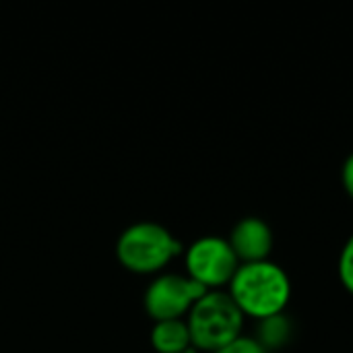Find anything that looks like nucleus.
Masks as SVG:
<instances>
[{"label":"nucleus","mask_w":353,"mask_h":353,"mask_svg":"<svg viewBox=\"0 0 353 353\" xmlns=\"http://www.w3.org/2000/svg\"><path fill=\"white\" fill-rule=\"evenodd\" d=\"M182 252V242L161 223L137 221L116 240L118 261L134 273H155Z\"/></svg>","instance_id":"7ed1b4c3"},{"label":"nucleus","mask_w":353,"mask_h":353,"mask_svg":"<svg viewBox=\"0 0 353 353\" xmlns=\"http://www.w3.org/2000/svg\"><path fill=\"white\" fill-rule=\"evenodd\" d=\"M228 242L234 254L238 256L240 265L259 263V261H269V254L273 252L275 236H273L271 225L265 219L250 215V217L240 219L232 228Z\"/></svg>","instance_id":"423d86ee"},{"label":"nucleus","mask_w":353,"mask_h":353,"mask_svg":"<svg viewBox=\"0 0 353 353\" xmlns=\"http://www.w3.org/2000/svg\"><path fill=\"white\" fill-rule=\"evenodd\" d=\"M339 279L343 288L353 296V236L343 244L341 254H339Z\"/></svg>","instance_id":"1a4fd4ad"},{"label":"nucleus","mask_w":353,"mask_h":353,"mask_svg":"<svg viewBox=\"0 0 353 353\" xmlns=\"http://www.w3.org/2000/svg\"><path fill=\"white\" fill-rule=\"evenodd\" d=\"M151 345L157 353H184L194 350L186 319L155 321L151 329Z\"/></svg>","instance_id":"0eeeda50"},{"label":"nucleus","mask_w":353,"mask_h":353,"mask_svg":"<svg viewBox=\"0 0 353 353\" xmlns=\"http://www.w3.org/2000/svg\"><path fill=\"white\" fill-rule=\"evenodd\" d=\"M228 288L242 314L256 321L285 312L292 298L290 275L273 261L242 263Z\"/></svg>","instance_id":"f257e3e1"},{"label":"nucleus","mask_w":353,"mask_h":353,"mask_svg":"<svg viewBox=\"0 0 353 353\" xmlns=\"http://www.w3.org/2000/svg\"><path fill=\"white\" fill-rule=\"evenodd\" d=\"M261 329L256 335V341L269 352V350H279L290 341V333H292V321L285 316V312L269 316L265 321H259Z\"/></svg>","instance_id":"6e6552de"},{"label":"nucleus","mask_w":353,"mask_h":353,"mask_svg":"<svg viewBox=\"0 0 353 353\" xmlns=\"http://www.w3.org/2000/svg\"><path fill=\"white\" fill-rule=\"evenodd\" d=\"M213 353H267V350L256 341V337H248V335H240L234 341H230L228 345L219 347Z\"/></svg>","instance_id":"9d476101"},{"label":"nucleus","mask_w":353,"mask_h":353,"mask_svg":"<svg viewBox=\"0 0 353 353\" xmlns=\"http://www.w3.org/2000/svg\"><path fill=\"white\" fill-rule=\"evenodd\" d=\"M188 277L201 283L205 290H219L230 285L234 273L240 267L228 238L203 236L194 240L184 254Z\"/></svg>","instance_id":"20e7f679"},{"label":"nucleus","mask_w":353,"mask_h":353,"mask_svg":"<svg viewBox=\"0 0 353 353\" xmlns=\"http://www.w3.org/2000/svg\"><path fill=\"white\" fill-rule=\"evenodd\" d=\"M201 283L190 279L188 275L165 273L155 277L143 296V304L147 314L153 321H168V319H184L190 308L207 294Z\"/></svg>","instance_id":"39448f33"},{"label":"nucleus","mask_w":353,"mask_h":353,"mask_svg":"<svg viewBox=\"0 0 353 353\" xmlns=\"http://www.w3.org/2000/svg\"><path fill=\"white\" fill-rule=\"evenodd\" d=\"M184 353H196V352H194V350H190V352H184Z\"/></svg>","instance_id":"f8f14e48"},{"label":"nucleus","mask_w":353,"mask_h":353,"mask_svg":"<svg viewBox=\"0 0 353 353\" xmlns=\"http://www.w3.org/2000/svg\"><path fill=\"white\" fill-rule=\"evenodd\" d=\"M194 350L217 352L242 335L244 314L228 292L209 290L186 316Z\"/></svg>","instance_id":"f03ea898"},{"label":"nucleus","mask_w":353,"mask_h":353,"mask_svg":"<svg viewBox=\"0 0 353 353\" xmlns=\"http://www.w3.org/2000/svg\"><path fill=\"white\" fill-rule=\"evenodd\" d=\"M341 180H343V188L345 192L353 199V153L347 155L343 168H341Z\"/></svg>","instance_id":"9b49d317"}]
</instances>
